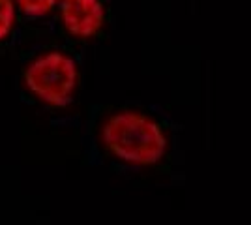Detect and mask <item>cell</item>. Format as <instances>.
Returning a JSON list of instances; mask_svg holds the SVG:
<instances>
[{
  "instance_id": "obj_1",
  "label": "cell",
  "mask_w": 251,
  "mask_h": 225,
  "mask_svg": "<svg viewBox=\"0 0 251 225\" xmlns=\"http://www.w3.org/2000/svg\"><path fill=\"white\" fill-rule=\"evenodd\" d=\"M100 141L113 158L133 167L156 165L169 150L163 126L137 109H122L109 115L100 129Z\"/></svg>"
},
{
  "instance_id": "obj_4",
  "label": "cell",
  "mask_w": 251,
  "mask_h": 225,
  "mask_svg": "<svg viewBox=\"0 0 251 225\" xmlns=\"http://www.w3.org/2000/svg\"><path fill=\"white\" fill-rule=\"evenodd\" d=\"M19 17L21 13L15 0H0V43L6 42L15 32Z\"/></svg>"
},
{
  "instance_id": "obj_2",
  "label": "cell",
  "mask_w": 251,
  "mask_h": 225,
  "mask_svg": "<svg viewBox=\"0 0 251 225\" xmlns=\"http://www.w3.org/2000/svg\"><path fill=\"white\" fill-rule=\"evenodd\" d=\"M81 85V70L70 53L47 49L32 56L23 70V86L36 101L52 109L70 105Z\"/></svg>"
},
{
  "instance_id": "obj_5",
  "label": "cell",
  "mask_w": 251,
  "mask_h": 225,
  "mask_svg": "<svg viewBox=\"0 0 251 225\" xmlns=\"http://www.w3.org/2000/svg\"><path fill=\"white\" fill-rule=\"evenodd\" d=\"M19 13L30 19H42L54 13L58 0H15Z\"/></svg>"
},
{
  "instance_id": "obj_3",
  "label": "cell",
  "mask_w": 251,
  "mask_h": 225,
  "mask_svg": "<svg viewBox=\"0 0 251 225\" xmlns=\"http://www.w3.org/2000/svg\"><path fill=\"white\" fill-rule=\"evenodd\" d=\"M54 13L62 28L75 40H92L107 19L103 0H58Z\"/></svg>"
}]
</instances>
